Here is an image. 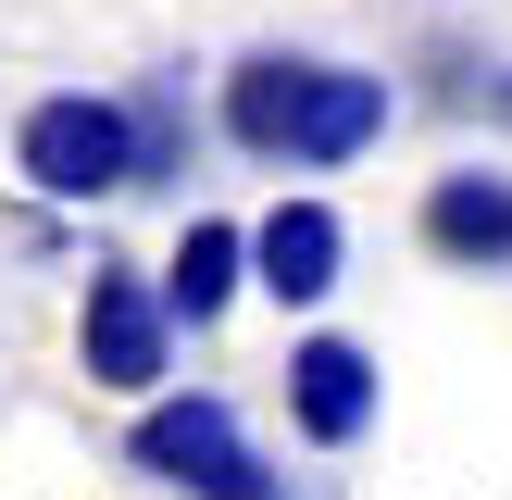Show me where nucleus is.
Listing matches in <instances>:
<instances>
[{
  "instance_id": "obj_4",
  "label": "nucleus",
  "mask_w": 512,
  "mask_h": 500,
  "mask_svg": "<svg viewBox=\"0 0 512 500\" xmlns=\"http://www.w3.org/2000/svg\"><path fill=\"white\" fill-rule=\"evenodd\" d=\"M175 300H163V275H138V263H88V300H75V363H88V388H113V400H150L175 375Z\"/></svg>"
},
{
  "instance_id": "obj_9",
  "label": "nucleus",
  "mask_w": 512,
  "mask_h": 500,
  "mask_svg": "<svg viewBox=\"0 0 512 500\" xmlns=\"http://www.w3.org/2000/svg\"><path fill=\"white\" fill-rule=\"evenodd\" d=\"M138 200L188 188V150H200V113H188V75H138Z\"/></svg>"
},
{
  "instance_id": "obj_5",
  "label": "nucleus",
  "mask_w": 512,
  "mask_h": 500,
  "mask_svg": "<svg viewBox=\"0 0 512 500\" xmlns=\"http://www.w3.org/2000/svg\"><path fill=\"white\" fill-rule=\"evenodd\" d=\"M275 400H288V438L300 450H363L375 413H388V375H375L363 338L313 325V338H288V363H275Z\"/></svg>"
},
{
  "instance_id": "obj_8",
  "label": "nucleus",
  "mask_w": 512,
  "mask_h": 500,
  "mask_svg": "<svg viewBox=\"0 0 512 500\" xmlns=\"http://www.w3.org/2000/svg\"><path fill=\"white\" fill-rule=\"evenodd\" d=\"M263 288V275H250V225H225V213H188L175 225V250H163V300H175V325H225L238 313V300Z\"/></svg>"
},
{
  "instance_id": "obj_1",
  "label": "nucleus",
  "mask_w": 512,
  "mask_h": 500,
  "mask_svg": "<svg viewBox=\"0 0 512 500\" xmlns=\"http://www.w3.org/2000/svg\"><path fill=\"white\" fill-rule=\"evenodd\" d=\"M213 125L263 175H350L400 125V88L363 75V63H338V50H250V63H225Z\"/></svg>"
},
{
  "instance_id": "obj_7",
  "label": "nucleus",
  "mask_w": 512,
  "mask_h": 500,
  "mask_svg": "<svg viewBox=\"0 0 512 500\" xmlns=\"http://www.w3.org/2000/svg\"><path fill=\"white\" fill-rule=\"evenodd\" d=\"M413 238H425V263H450V275H512V175H500V163L425 175Z\"/></svg>"
},
{
  "instance_id": "obj_10",
  "label": "nucleus",
  "mask_w": 512,
  "mask_h": 500,
  "mask_svg": "<svg viewBox=\"0 0 512 500\" xmlns=\"http://www.w3.org/2000/svg\"><path fill=\"white\" fill-rule=\"evenodd\" d=\"M488 113H500V125H512V63H500V75H488Z\"/></svg>"
},
{
  "instance_id": "obj_3",
  "label": "nucleus",
  "mask_w": 512,
  "mask_h": 500,
  "mask_svg": "<svg viewBox=\"0 0 512 500\" xmlns=\"http://www.w3.org/2000/svg\"><path fill=\"white\" fill-rule=\"evenodd\" d=\"M13 175L50 213H88V200H138V100L113 88H50L13 125Z\"/></svg>"
},
{
  "instance_id": "obj_6",
  "label": "nucleus",
  "mask_w": 512,
  "mask_h": 500,
  "mask_svg": "<svg viewBox=\"0 0 512 500\" xmlns=\"http://www.w3.org/2000/svg\"><path fill=\"white\" fill-rule=\"evenodd\" d=\"M250 275H263L275 313H325V300H338V275H350V225H338V200L288 188L263 225H250Z\"/></svg>"
},
{
  "instance_id": "obj_2",
  "label": "nucleus",
  "mask_w": 512,
  "mask_h": 500,
  "mask_svg": "<svg viewBox=\"0 0 512 500\" xmlns=\"http://www.w3.org/2000/svg\"><path fill=\"white\" fill-rule=\"evenodd\" d=\"M125 463H138L163 500H288L225 388H150L138 425H125Z\"/></svg>"
}]
</instances>
